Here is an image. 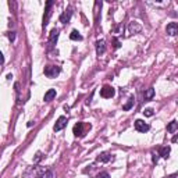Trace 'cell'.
I'll return each instance as SVG.
<instances>
[{"mask_svg": "<svg viewBox=\"0 0 178 178\" xmlns=\"http://www.w3.org/2000/svg\"><path fill=\"white\" fill-rule=\"evenodd\" d=\"M46 171L47 170L44 168V167L32 166V167H28V168L25 170L24 174H22V178H40Z\"/></svg>", "mask_w": 178, "mask_h": 178, "instance_id": "6da1fadb", "label": "cell"}, {"mask_svg": "<svg viewBox=\"0 0 178 178\" xmlns=\"http://www.w3.org/2000/svg\"><path fill=\"white\" fill-rule=\"evenodd\" d=\"M61 68L57 66H46L44 67V75L47 78H56L58 74H60Z\"/></svg>", "mask_w": 178, "mask_h": 178, "instance_id": "7a4b0ae2", "label": "cell"}, {"mask_svg": "<svg viewBox=\"0 0 178 178\" xmlns=\"http://www.w3.org/2000/svg\"><path fill=\"white\" fill-rule=\"evenodd\" d=\"M114 95H116V91H114V88L110 85H106L100 89V96L104 97V99H110V97H113Z\"/></svg>", "mask_w": 178, "mask_h": 178, "instance_id": "3957f363", "label": "cell"}, {"mask_svg": "<svg viewBox=\"0 0 178 178\" xmlns=\"http://www.w3.org/2000/svg\"><path fill=\"white\" fill-rule=\"evenodd\" d=\"M52 6H53V2L52 0H49V2L46 3V10H44V15H43V22H42V27L43 28H46V25L49 24V18H50V15H52Z\"/></svg>", "mask_w": 178, "mask_h": 178, "instance_id": "277c9868", "label": "cell"}, {"mask_svg": "<svg viewBox=\"0 0 178 178\" xmlns=\"http://www.w3.org/2000/svg\"><path fill=\"white\" fill-rule=\"evenodd\" d=\"M135 129L138 131V132H147V131L150 129V125L147 124V122L142 121V120H136L135 121Z\"/></svg>", "mask_w": 178, "mask_h": 178, "instance_id": "5b68a950", "label": "cell"}, {"mask_svg": "<svg viewBox=\"0 0 178 178\" xmlns=\"http://www.w3.org/2000/svg\"><path fill=\"white\" fill-rule=\"evenodd\" d=\"M67 125V118L64 116H61V117H58V120L56 121V124H54V127H53V129L56 131V132H58V131H61L64 127Z\"/></svg>", "mask_w": 178, "mask_h": 178, "instance_id": "8992f818", "label": "cell"}, {"mask_svg": "<svg viewBox=\"0 0 178 178\" xmlns=\"http://www.w3.org/2000/svg\"><path fill=\"white\" fill-rule=\"evenodd\" d=\"M139 31H141V25L136 21H131L129 25H128L127 35H132V33H136V32H139Z\"/></svg>", "mask_w": 178, "mask_h": 178, "instance_id": "52a82bcc", "label": "cell"}, {"mask_svg": "<svg viewBox=\"0 0 178 178\" xmlns=\"http://www.w3.org/2000/svg\"><path fill=\"white\" fill-rule=\"evenodd\" d=\"M71 15H72V10H71V7H68L67 10H64L63 14L60 15V22L61 24H67V22L70 21V18H71Z\"/></svg>", "mask_w": 178, "mask_h": 178, "instance_id": "ba28073f", "label": "cell"}, {"mask_svg": "<svg viewBox=\"0 0 178 178\" xmlns=\"http://www.w3.org/2000/svg\"><path fill=\"white\" fill-rule=\"evenodd\" d=\"M166 31H167V33H168L170 36H175L178 33V24L177 22H170V24L167 25Z\"/></svg>", "mask_w": 178, "mask_h": 178, "instance_id": "9c48e42d", "label": "cell"}, {"mask_svg": "<svg viewBox=\"0 0 178 178\" xmlns=\"http://www.w3.org/2000/svg\"><path fill=\"white\" fill-rule=\"evenodd\" d=\"M104 52H106V42L103 39H100V40L96 42V54L102 56Z\"/></svg>", "mask_w": 178, "mask_h": 178, "instance_id": "30bf717a", "label": "cell"}, {"mask_svg": "<svg viewBox=\"0 0 178 178\" xmlns=\"http://www.w3.org/2000/svg\"><path fill=\"white\" fill-rule=\"evenodd\" d=\"M72 132H74L75 136L83 135V122H78V124H75L74 128H72Z\"/></svg>", "mask_w": 178, "mask_h": 178, "instance_id": "8fae6325", "label": "cell"}, {"mask_svg": "<svg viewBox=\"0 0 178 178\" xmlns=\"http://www.w3.org/2000/svg\"><path fill=\"white\" fill-rule=\"evenodd\" d=\"M110 160H113V156L108 152H103L97 156V161H102V163H106V161H110Z\"/></svg>", "mask_w": 178, "mask_h": 178, "instance_id": "7c38bea8", "label": "cell"}, {"mask_svg": "<svg viewBox=\"0 0 178 178\" xmlns=\"http://www.w3.org/2000/svg\"><path fill=\"white\" fill-rule=\"evenodd\" d=\"M58 39V29H52V32H50V36H49V42L50 44H56V42H57Z\"/></svg>", "mask_w": 178, "mask_h": 178, "instance_id": "4fadbf2b", "label": "cell"}, {"mask_svg": "<svg viewBox=\"0 0 178 178\" xmlns=\"http://www.w3.org/2000/svg\"><path fill=\"white\" fill-rule=\"evenodd\" d=\"M54 97H56V89H49V91L44 93L43 100H44V102H50V100L54 99Z\"/></svg>", "mask_w": 178, "mask_h": 178, "instance_id": "5bb4252c", "label": "cell"}, {"mask_svg": "<svg viewBox=\"0 0 178 178\" xmlns=\"http://www.w3.org/2000/svg\"><path fill=\"white\" fill-rule=\"evenodd\" d=\"M177 128H178V122L175 121V120H172V121L168 124V127H167V131H168L170 134H175Z\"/></svg>", "mask_w": 178, "mask_h": 178, "instance_id": "9a60e30c", "label": "cell"}, {"mask_svg": "<svg viewBox=\"0 0 178 178\" xmlns=\"http://www.w3.org/2000/svg\"><path fill=\"white\" fill-rule=\"evenodd\" d=\"M70 38H71L72 40H82V35H81L77 29H72L71 31V33H70Z\"/></svg>", "mask_w": 178, "mask_h": 178, "instance_id": "2e32d148", "label": "cell"}, {"mask_svg": "<svg viewBox=\"0 0 178 178\" xmlns=\"http://www.w3.org/2000/svg\"><path fill=\"white\" fill-rule=\"evenodd\" d=\"M153 96H155V89H153V88H149V89H147V91L143 93L145 100H150Z\"/></svg>", "mask_w": 178, "mask_h": 178, "instance_id": "e0dca14e", "label": "cell"}, {"mask_svg": "<svg viewBox=\"0 0 178 178\" xmlns=\"http://www.w3.org/2000/svg\"><path fill=\"white\" fill-rule=\"evenodd\" d=\"M170 146H167V147H161L160 149V155L159 156H161V157H164V159H167L168 157V155H170Z\"/></svg>", "mask_w": 178, "mask_h": 178, "instance_id": "ac0fdd59", "label": "cell"}, {"mask_svg": "<svg viewBox=\"0 0 178 178\" xmlns=\"http://www.w3.org/2000/svg\"><path fill=\"white\" fill-rule=\"evenodd\" d=\"M134 100H135V99H134V97H129V100H128V103H127V104H124V106H122V110H124V111L129 110V108L134 106Z\"/></svg>", "mask_w": 178, "mask_h": 178, "instance_id": "d6986e66", "label": "cell"}, {"mask_svg": "<svg viewBox=\"0 0 178 178\" xmlns=\"http://www.w3.org/2000/svg\"><path fill=\"white\" fill-rule=\"evenodd\" d=\"M40 178H54V175H53V172L52 171H50V170H47V171L46 172H44V174L43 175H42V177Z\"/></svg>", "mask_w": 178, "mask_h": 178, "instance_id": "ffe728a7", "label": "cell"}, {"mask_svg": "<svg viewBox=\"0 0 178 178\" xmlns=\"http://www.w3.org/2000/svg\"><path fill=\"white\" fill-rule=\"evenodd\" d=\"M96 178H110V175H108V172L102 171V172H99V174L96 175Z\"/></svg>", "mask_w": 178, "mask_h": 178, "instance_id": "44dd1931", "label": "cell"}, {"mask_svg": "<svg viewBox=\"0 0 178 178\" xmlns=\"http://www.w3.org/2000/svg\"><path fill=\"white\" fill-rule=\"evenodd\" d=\"M143 114L146 117H152L153 116V108H145L143 110Z\"/></svg>", "mask_w": 178, "mask_h": 178, "instance_id": "7402d4cb", "label": "cell"}, {"mask_svg": "<svg viewBox=\"0 0 178 178\" xmlns=\"http://www.w3.org/2000/svg\"><path fill=\"white\" fill-rule=\"evenodd\" d=\"M152 156H153V157H152L153 163H155V164H157V161H159V155H157V153H155V152H153V153H152Z\"/></svg>", "mask_w": 178, "mask_h": 178, "instance_id": "603a6c76", "label": "cell"}, {"mask_svg": "<svg viewBox=\"0 0 178 178\" xmlns=\"http://www.w3.org/2000/svg\"><path fill=\"white\" fill-rule=\"evenodd\" d=\"M113 42H114V47H116V49H118V47L121 46V44H120V40H118L117 38H114V39H113Z\"/></svg>", "mask_w": 178, "mask_h": 178, "instance_id": "cb8c5ba5", "label": "cell"}, {"mask_svg": "<svg viewBox=\"0 0 178 178\" xmlns=\"http://www.w3.org/2000/svg\"><path fill=\"white\" fill-rule=\"evenodd\" d=\"M40 159H42V153L38 152V153H36V156H35V161H39Z\"/></svg>", "mask_w": 178, "mask_h": 178, "instance_id": "d4e9b609", "label": "cell"}, {"mask_svg": "<svg viewBox=\"0 0 178 178\" xmlns=\"http://www.w3.org/2000/svg\"><path fill=\"white\" fill-rule=\"evenodd\" d=\"M8 39H10V40H14V39H15V35H14V32H10V33H8Z\"/></svg>", "mask_w": 178, "mask_h": 178, "instance_id": "484cf974", "label": "cell"}, {"mask_svg": "<svg viewBox=\"0 0 178 178\" xmlns=\"http://www.w3.org/2000/svg\"><path fill=\"white\" fill-rule=\"evenodd\" d=\"M3 63H4V56H3V53L0 52V66H2Z\"/></svg>", "mask_w": 178, "mask_h": 178, "instance_id": "4316f807", "label": "cell"}, {"mask_svg": "<svg viewBox=\"0 0 178 178\" xmlns=\"http://www.w3.org/2000/svg\"><path fill=\"white\" fill-rule=\"evenodd\" d=\"M170 178H177V175H171V177H170Z\"/></svg>", "mask_w": 178, "mask_h": 178, "instance_id": "83f0119b", "label": "cell"}]
</instances>
